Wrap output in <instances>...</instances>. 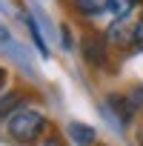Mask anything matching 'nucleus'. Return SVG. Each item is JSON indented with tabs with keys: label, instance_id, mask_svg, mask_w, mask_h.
<instances>
[{
	"label": "nucleus",
	"instance_id": "1",
	"mask_svg": "<svg viewBox=\"0 0 143 146\" xmlns=\"http://www.w3.org/2000/svg\"><path fill=\"white\" fill-rule=\"evenodd\" d=\"M49 129V117L32 106H20L9 120H6V132L12 140L17 143H34L43 132Z\"/></svg>",
	"mask_w": 143,
	"mask_h": 146
},
{
	"label": "nucleus",
	"instance_id": "2",
	"mask_svg": "<svg viewBox=\"0 0 143 146\" xmlns=\"http://www.w3.org/2000/svg\"><path fill=\"white\" fill-rule=\"evenodd\" d=\"M80 54H83V60L92 69H106V63H109V43H106V37L95 35V32H86L83 40H80Z\"/></svg>",
	"mask_w": 143,
	"mask_h": 146
},
{
	"label": "nucleus",
	"instance_id": "3",
	"mask_svg": "<svg viewBox=\"0 0 143 146\" xmlns=\"http://www.w3.org/2000/svg\"><path fill=\"white\" fill-rule=\"evenodd\" d=\"M106 43L109 46H117V49H129L134 46V23L129 20H115L106 32Z\"/></svg>",
	"mask_w": 143,
	"mask_h": 146
},
{
	"label": "nucleus",
	"instance_id": "4",
	"mask_svg": "<svg viewBox=\"0 0 143 146\" xmlns=\"http://www.w3.org/2000/svg\"><path fill=\"white\" fill-rule=\"evenodd\" d=\"M69 9L80 15V17H100L103 12H109V0H66Z\"/></svg>",
	"mask_w": 143,
	"mask_h": 146
},
{
	"label": "nucleus",
	"instance_id": "5",
	"mask_svg": "<svg viewBox=\"0 0 143 146\" xmlns=\"http://www.w3.org/2000/svg\"><path fill=\"white\" fill-rule=\"evenodd\" d=\"M66 132H69V137L75 140L77 146H92V143L97 140L95 126H86V123H80V120H72V123L66 126Z\"/></svg>",
	"mask_w": 143,
	"mask_h": 146
},
{
	"label": "nucleus",
	"instance_id": "6",
	"mask_svg": "<svg viewBox=\"0 0 143 146\" xmlns=\"http://www.w3.org/2000/svg\"><path fill=\"white\" fill-rule=\"evenodd\" d=\"M109 106L117 112V117L123 120V123H132V117H134V109L129 106V100H126V95L123 92H109Z\"/></svg>",
	"mask_w": 143,
	"mask_h": 146
},
{
	"label": "nucleus",
	"instance_id": "7",
	"mask_svg": "<svg viewBox=\"0 0 143 146\" xmlns=\"http://www.w3.org/2000/svg\"><path fill=\"white\" fill-rule=\"evenodd\" d=\"M23 106V92L20 89H12V92H6V98H0V120H9L17 109Z\"/></svg>",
	"mask_w": 143,
	"mask_h": 146
},
{
	"label": "nucleus",
	"instance_id": "8",
	"mask_svg": "<svg viewBox=\"0 0 143 146\" xmlns=\"http://www.w3.org/2000/svg\"><path fill=\"white\" fill-rule=\"evenodd\" d=\"M137 3H140V0H109V12L115 15V20H126L134 12Z\"/></svg>",
	"mask_w": 143,
	"mask_h": 146
},
{
	"label": "nucleus",
	"instance_id": "9",
	"mask_svg": "<svg viewBox=\"0 0 143 146\" xmlns=\"http://www.w3.org/2000/svg\"><path fill=\"white\" fill-rule=\"evenodd\" d=\"M123 95H126L129 106L134 109V115H143V83H132Z\"/></svg>",
	"mask_w": 143,
	"mask_h": 146
},
{
	"label": "nucleus",
	"instance_id": "10",
	"mask_svg": "<svg viewBox=\"0 0 143 146\" xmlns=\"http://www.w3.org/2000/svg\"><path fill=\"white\" fill-rule=\"evenodd\" d=\"M26 26H29V35H32V40H34L37 52L46 57V54H49V46L43 43V37H40V29H37V23H34V17H32V15H26Z\"/></svg>",
	"mask_w": 143,
	"mask_h": 146
},
{
	"label": "nucleus",
	"instance_id": "11",
	"mask_svg": "<svg viewBox=\"0 0 143 146\" xmlns=\"http://www.w3.org/2000/svg\"><path fill=\"white\" fill-rule=\"evenodd\" d=\"M134 46L143 49V15H140V20L134 23Z\"/></svg>",
	"mask_w": 143,
	"mask_h": 146
},
{
	"label": "nucleus",
	"instance_id": "12",
	"mask_svg": "<svg viewBox=\"0 0 143 146\" xmlns=\"http://www.w3.org/2000/svg\"><path fill=\"white\" fill-rule=\"evenodd\" d=\"M43 146H66V143H63V140H60L57 135H52L49 140H43Z\"/></svg>",
	"mask_w": 143,
	"mask_h": 146
},
{
	"label": "nucleus",
	"instance_id": "13",
	"mask_svg": "<svg viewBox=\"0 0 143 146\" xmlns=\"http://www.w3.org/2000/svg\"><path fill=\"white\" fill-rule=\"evenodd\" d=\"M134 140H137V146H143V123L137 126V132H134Z\"/></svg>",
	"mask_w": 143,
	"mask_h": 146
},
{
	"label": "nucleus",
	"instance_id": "14",
	"mask_svg": "<svg viewBox=\"0 0 143 146\" xmlns=\"http://www.w3.org/2000/svg\"><path fill=\"white\" fill-rule=\"evenodd\" d=\"M6 40H9V29L0 23V43H6Z\"/></svg>",
	"mask_w": 143,
	"mask_h": 146
}]
</instances>
